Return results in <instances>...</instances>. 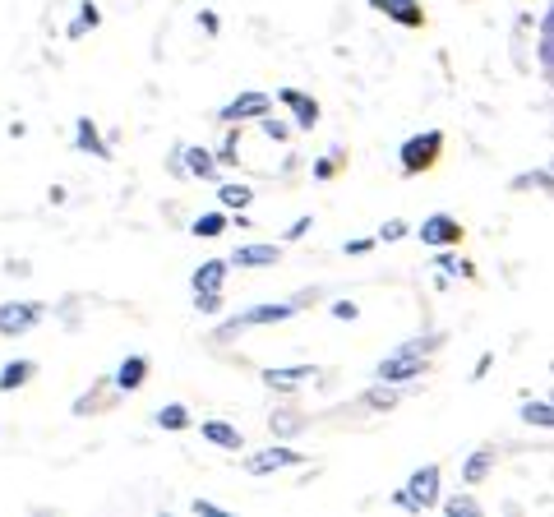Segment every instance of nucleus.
Returning <instances> with one entry per match:
<instances>
[{"label": "nucleus", "mask_w": 554, "mask_h": 517, "mask_svg": "<svg viewBox=\"0 0 554 517\" xmlns=\"http://www.w3.org/2000/svg\"><path fill=\"white\" fill-rule=\"evenodd\" d=\"M439 499V467H421V471H411V481H407V490L398 494V504L407 508V513H425V508Z\"/></svg>", "instance_id": "nucleus-1"}, {"label": "nucleus", "mask_w": 554, "mask_h": 517, "mask_svg": "<svg viewBox=\"0 0 554 517\" xmlns=\"http://www.w3.org/2000/svg\"><path fill=\"white\" fill-rule=\"evenodd\" d=\"M421 370H425V351L402 347V351H393V356H384L374 374H379V384H407V379H416Z\"/></svg>", "instance_id": "nucleus-2"}, {"label": "nucleus", "mask_w": 554, "mask_h": 517, "mask_svg": "<svg viewBox=\"0 0 554 517\" xmlns=\"http://www.w3.org/2000/svg\"><path fill=\"white\" fill-rule=\"evenodd\" d=\"M42 305L37 301H10V305H0V337H19V333H28V328L42 319Z\"/></svg>", "instance_id": "nucleus-3"}, {"label": "nucleus", "mask_w": 554, "mask_h": 517, "mask_svg": "<svg viewBox=\"0 0 554 517\" xmlns=\"http://www.w3.org/2000/svg\"><path fill=\"white\" fill-rule=\"evenodd\" d=\"M439 144H444V134L439 130H425V134H416V139H407V148H402V171L416 176L421 167H430L434 153H439Z\"/></svg>", "instance_id": "nucleus-4"}, {"label": "nucleus", "mask_w": 554, "mask_h": 517, "mask_svg": "<svg viewBox=\"0 0 554 517\" xmlns=\"http://www.w3.org/2000/svg\"><path fill=\"white\" fill-rule=\"evenodd\" d=\"M291 310H296V305H250V310H241L236 319H227V324L217 328V337H236L250 324H277V319H287Z\"/></svg>", "instance_id": "nucleus-5"}, {"label": "nucleus", "mask_w": 554, "mask_h": 517, "mask_svg": "<svg viewBox=\"0 0 554 517\" xmlns=\"http://www.w3.org/2000/svg\"><path fill=\"white\" fill-rule=\"evenodd\" d=\"M268 107H273L268 93H241V97H231L227 107H222V121H254V116H264Z\"/></svg>", "instance_id": "nucleus-6"}, {"label": "nucleus", "mask_w": 554, "mask_h": 517, "mask_svg": "<svg viewBox=\"0 0 554 517\" xmlns=\"http://www.w3.org/2000/svg\"><path fill=\"white\" fill-rule=\"evenodd\" d=\"M296 462H301V453H296V448H264V453H254L250 462H245V471H250V476H268V471L296 467Z\"/></svg>", "instance_id": "nucleus-7"}, {"label": "nucleus", "mask_w": 554, "mask_h": 517, "mask_svg": "<svg viewBox=\"0 0 554 517\" xmlns=\"http://www.w3.org/2000/svg\"><path fill=\"white\" fill-rule=\"evenodd\" d=\"M458 236H462V222H453L448 213H434L430 222L421 227V241L425 245H453Z\"/></svg>", "instance_id": "nucleus-8"}, {"label": "nucleus", "mask_w": 554, "mask_h": 517, "mask_svg": "<svg viewBox=\"0 0 554 517\" xmlns=\"http://www.w3.org/2000/svg\"><path fill=\"white\" fill-rule=\"evenodd\" d=\"M314 379V365H291V370H264V384L268 388H301V384H310Z\"/></svg>", "instance_id": "nucleus-9"}, {"label": "nucleus", "mask_w": 554, "mask_h": 517, "mask_svg": "<svg viewBox=\"0 0 554 517\" xmlns=\"http://www.w3.org/2000/svg\"><path fill=\"white\" fill-rule=\"evenodd\" d=\"M374 10L393 14V19H398V24H407V28H421L425 24L421 5H411V0H374Z\"/></svg>", "instance_id": "nucleus-10"}, {"label": "nucleus", "mask_w": 554, "mask_h": 517, "mask_svg": "<svg viewBox=\"0 0 554 517\" xmlns=\"http://www.w3.org/2000/svg\"><path fill=\"white\" fill-rule=\"evenodd\" d=\"M277 259V245H241V250L231 254V264L241 268H268Z\"/></svg>", "instance_id": "nucleus-11"}, {"label": "nucleus", "mask_w": 554, "mask_h": 517, "mask_svg": "<svg viewBox=\"0 0 554 517\" xmlns=\"http://www.w3.org/2000/svg\"><path fill=\"white\" fill-rule=\"evenodd\" d=\"M204 439H208V444H217V448H241L245 444L241 430L227 425V421H204Z\"/></svg>", "instance_id": "nucleus-12"}, {"label": "nucleus", "mask_w": 554, "mask_h": 517, "mask_svg": "<svg viewBox=\"0 0 554 517\" xmlns=\"http://www.w3.org/2000/svg\"><path fill=\"white\" fill-rule=\"evenodd\" d=\"M144 374H148V361H144V356H125V361H121V374H116V388L134 393V388L144 384Z\"/></svg>", "instance_id": "nucleus-13"}, {"label": "nucleus", "mask_w": 554, "mask_h": 517, "mask_svg": "<svg viewBox=\"0 0 554 517\" xmlns=\"http://www.w3.org/2000/svg\"><path fill=\"white\" fill-rule=\"evenodd\" d=\"M222 277H227V264L208 259L204 268H194V291H222Z\"/></svg>", "instance_id": "nucleus-14"}, {"label": "nucleus", "mask_w": 554, "mask_h": 517, "mask_svg": "<svg viewBox=\"0 0 554 517\" xmlns=\"http://www.w3.org/2000/svg\"><path fill=\"white\" fill-rule=\"evenodd\" d=\"M490 467H494V448H481V453H471V457H467L462 476H467V481L476 485V481H485V476H490Z\"/></svg>", "instance_id": "nucleus-15"}, {"label": "nucleus", "mask_w": 554, "mask_h": 517, "mask_svg": "<svg viewBox=\"0 0 554 517\" xmlns=\"http://www.w3.org/2000/svg\"><path fill=\"white\" fill-rule=\"evenodd\" d=\"M33 370H37L33 361H10V365H5V374H0V388H5V393H10V388L28 384V379H33Z\"/></svg>", "instance_id": "nucleus-16"}, {"label": "nucleus", "mask_w": 554, "mask_h": 517, "mask_svg": "<svg viewBox=\"0 0 554 517\" xmlns=\"http://www.w3.org/2000/svg\"><path fill=\"white\" fill-rule=\"evenodd\" d=\"M282 102H287V107H296V121H301V125H314V121H319V107H314L305 93H291V88H287V93H282Z\"/></svg>", "instance_id": "nucleus-17"}, {"label": "nucleus", "mask_w": 554, "mask_h": 517, "mask_svg": "<svg viewBox=\"0 0 554 517\" xmlns=\"http://www.w3.org/2000/svg\"><path fill=\"white\" fill-rule=\"evenodd\" d=\"M554 61V14H541V70L550 74Z\"/></svg>", "instance_id": "nucleus-18"}, {"label": "nucleus", "mask_w": 554, "mask_h": 517, "mask_svg": "<svg viewBox=\"0 0 554 517\" xmlns=\"http://www.w3.org/2000/svg\"><path fill=\"white\" fill-rule=\"evenodd\" d=\"M79 148H84V153L107 157V148H102V134L93 130V121H79Z\"/></svg>", "instance_id": "nucleus-19"}, {"label": "nucleus", "mask_w": 554, "mask_h": 517, "mask_svg": "<svg viewBox=\"0 0 554 517\" xmlns=\"http://www.w3.org/2000/svg\"><path fill=\"white\" fill-rule=\"evenodd\" d=\"M157 425H162V430H185V425H190V411L185 407H162L157 411Z\"/></svg>", "instance_id": "nucleus-20"}, {"label": "nucleus", "mask_w": 554, "mask_h": 517, "mask_svg": "<svg viewBox=\"0 0 554 517\" xmlns=\"http://www.w3.org/2000/svg\"><path fill=\"white\" fill-rule=\"evenodd\" d=\"M190 231H194V236H222V231H227V217H222V213H204Z\"/></svg>", "instance_id": "nucleus-21"}, {"label": "nucleus", "mask_w": 554, "mask_h": 517, "mask_svg": "<svg viewBox=\"0 0 554 517\" xmlns=\"http://www.w3.org/2000/svg\"><path fill=\"white\" fill-rule=\"evenodd\" d=\"M522 421L527 425H541V430H550V407H545V402H527V407H522Z\"/></svg>", "instance_id": "nucleus-22"}, {"label": "nucleus", "mask_w": 554, "mask_h": 517, "mask_svg": "<svg viewBox=\"0 0 554 517\" xmlns=\"http://www.w3.org/2000/svg\"><path fill=\"white\" fill-rule=\"evenodd\" d=\"M222 204L245 208V204H250V185H222Z\"/></svg>", "instance_id": "nucleus-23"}, {"label": "nucleus", "mask_w": 554, "mask_h": 517, "mask_svg": "<svg viewBox=\"0 0 554 517\" xmlns=\"http://www.w3.org/2000/svg\"><path fill=\"white\" fill-rule=\"evenodd\" d=\"M444 508H448L453 517H476V513H481V508H476V499H467V494H453Z\"/></svg>", "instance_id": "nucleus-24"}, {"label": "nucleus", "mask_w": 554, "mask_h": 517, "mask_svg": "<svg viewBox=\"0 0 554 517\" xmlns=\"http://www.w3.org/2000/svg\"><path fill=\"white\" fill-rule=\"evenodd\" d=\"M88 28H97V10H93V5H84V10H79V19L70 24V37H84Z\"/></svg>", "instance_id": "nucleus-25"}, {"label": "nucleus", "mask_w": 554, "mask_h": 517, "mask_svg": "<svg viewBox=\"0 0 554 517\" xmlns=\"http://www.w3.org/2000/svg\"><path fill=\"white\" fill-rule=\"evenodd\" d=\"M365 402H370L374 411H384V407H393V402H398V388H393V384H388V388H374Z\"/></svg>", "instance_id": "nucleus-26"}, {"label": "nucleus", "mask_w": 554, "mask_h": 517, "mask_svg": "<svg viewBox=\"0 0 554 517\" xmlns=\"http://www.w3.org/2000/svg\"><path fill=\"white\" fill-rule=\"evenodd\" d=\"M190 153V167H194V176H213V157L204 153V148H185Z\"/></svg>", "instance_id": "nucleus-27"}, {"label": "nucleus", "mask_w": 554, "mask_h": 517, "mask_svg": "<svg viewBox=\"0 0 554 517\" xmlns=\"http://www.w3.org/2000/svg\"><path fill=\"white\" fill-rule=\"evenodd\" d=\"M268 425H273L277 434H296V425H301V421H296V416H287V411H273V421H268Z\"/></svg>", "instance_id": "nucleus-28"}, {"label": "nucleus", "mask_w": 554, "mask_h": 517, "mask_svg": "<svg viewBox=\"0 0 554 517\" xmlns=\"http://www.w3.org/2000/svg\"><path fill=\"white\" fill-rule=\"evenodd\" d=\"M536 185H550V171H536V176H518L513 190H536Z\"/></svg>", "instance_id": "nucleus-29"}, {"label": "nucleus", "mask_w": 554, "mask_h": 517, "mask_svg": "<svg viewBox=\"0 0 554 517\" xmlns=\"http://www.w3.org/2000/svg\"><path fill=\"white\" fill-rule=\"evenodd\" d=\"M402 236H407V227H402V222H388V227L379 231V241H402Z\"/></svg>", "instance_id": "nucleus-30"}, {"label": "nucleus", "mask_w": 554, "mask_h": 517, "mask_svg": "<svg viewBox=\"0 0 554 517\" xmlns=\"http://www.w3.org/2000/svg\"><path fill=\"white\" fill-rule=\"evenodd\" d=\"M439 264H444V268H448V273H471V268H467V264H462L458 254H439Z\"/></svg>", "instance_id": "nucleus-31"}, {"label": "nucleus", "mask_w": 554, "mask_h": 517, "mask_svg": "<svg viewBox=\"0 0 554 517\" xmlns=\"http://www.w3.org/2000/svg\"><path fill=\"white\" fill-rule=\"evenodd\" d=\"M264 134H268V139H277V144H282V139H287V125H277V121H264Z\"/></svg>", "instance_id": "nucleus-32"}, {"label": "nucleus", "mask_w": 554, "mask_h": 517, "mask_svg": "<svg viewBox=\"0 0 554 517\" xmlns=\"http://www.w3.org/2000/svg\"><path fill=\"white\" fill-rule=\"evenodd\" d=\"M333 314H338V319H356V314H361V310H356V305H351V301H338V305H333Z\"/></svg>", "instance_id": "nucleus-33"}, {"label": "nucleus", "mask_w": 554, "mask_h": 517, "mask_svg": "<svg viewBox=\"0 0 554 517\" xmlns=\"http://www.w3.org/2000/svg\"><path fill=\"white\" fill-rule=\"evenodd\" d=\"M305 231H310V217H301V222H291V231H287V236H291V241H301Z\"/></svg>", "instance_id": "nucleus-34"}, {"label": "nucleus", "mask_w": 554, "mask_h": 517, "mask_svg": "<svg viewBox=\"0 0 554 517\" xmlns=\"http://www.w3.org/2000/svg\"><path fill=\"white\" fill-rule=\"evenodd\" d=\"M194 513H204V517H217V513H222V508H217V504H204V499H194Z\"/></svg>", "instance_id": "nucleus-35"}]
</instances>
